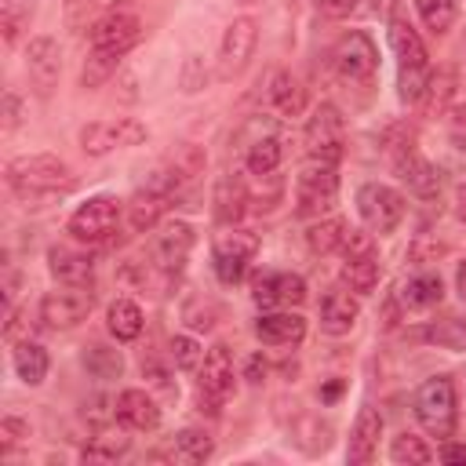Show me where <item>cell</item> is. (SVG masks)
<instances>
[{"label":"cell","instance_id":"cell-16","mask_svg":"<svg viewBox=\"0 0 466 466\" xmlns=\"http://www.w3.org/2000/svg\"><path fill=\"white\" fill-rule=\"evenodd\" d=\"M255 335L262 346H299L306 339V317L291 309H269L255 320Z\"/></svg>","mask_w":466,"mask_h":466},{"label":"cell","instance_id":"cell-47","mask_svg":"<svg viewBox=\"0 0 466 466\" xmlns=\"http://www.w3.org/2000/svg\"><path fill=\"white\" fill-rule=\"evenodd\" d=\"M182 320H186L193 331H211L215 320H218V306H215V302H204V299H193V302L182 309Z\"/></svg>","mask_w":466,"mask_h":466},{"label":"cell","instance_id":"cell-14","mask_svg":"<svg viewBox=\"0 0 466 466\" xmlns=\"http://www.w3.org/2000/svg\"><path fill=\"white\" fill-rule=\"evenodd\" d=\"M142 40V22L131 11H106L95 25H91V47H113V51H131Z\"/></svg>","mask_w":466,"mask_h":466},{"label":"cell","instance_id":"cell-57","mask_svg":"<svg viewBox=\"0 0 466 466\" xmlns=\"http://www.w3.org/2000/svg\"><path fill=\"white\" fill-rule=\"evenodd\" d=\"M262 379H266V360H262V353H255L248 360V382H262Z\"/></svg>","mask_w":466,"mask_h":466},{"label":"cell","instance_id":"cell-22","mask_svg":"<svg viewBox=\"0 0 466 466\" xmlns=\"http://www.w3.org/2000/svg\"><path fill=\"white\" fill-rule=\"evenodd\" d=\"M211 204H215V218H218V222H226V226H233V222L248 211V186H244V178H240V171H237V167L218 175Z\"/></svg>","mask_w":466,"mask_h":466},{"label":"cell","instance_id":"cell-12","mask_svg":"<svg viewBox=\"0 0 466 466\" xmlns=\"http://www.w3.org/2000/svg\"><path fill=\"white\" fill-rule=\"evenodd\" d=\"M233 386H237V371H233V353L226 342H215L204 360H200V393L204 400H215L218 408L233 397Z\"/></svg>","mask_w":466,"mask_h":466},{"label":"cell","instance_id":"cell-11","mask_svg":"<svg viewBox=\"0 0 466 466\" xmlns=\"http://www.w3.org/2000/svg\"><path fill=\"white\" fill-rule=\"evenodd\" d=\"M251 299L262 309H291L306 302V280L299 273H280V269H266L251 280Z\"/></svg>","mask_w":466,"mask_h":466},{"label":"cell","instance_id":"cell-17","mask_svg":"<svg viewBox=\"0 0 466 466\" xmlns=\"http://www.w3.org/2000/svg\"><path fill=\"white\" fill-rule=\"evenodd\" d=\"M393 167H397V178H400L415 197L433 200V197L441 193V167H437V164H430L426 157H419L415 149H411V153H404V157H397V160H393Z\"/></svg>","mask_w":466,"mask_h":466},{"label":"cell","instance_id":"cell-41","mask_svg":"<svg viewBox=\"0 0 466 466\" xmlns=\"http://www.w3.org/2000/svg\"><path fill=\"white\" fill-rule=\"evenodd\" d=\"M415 7H419V18H422V25L433 33V36H441V33H448L451 29V22H455V0H415Z\"/></svg>","mask_w":466,"mask_h":466},{"label":"cell","instance_id":"cell-46","mask_svg":"<svg viewBox=\"0 0 466 466\" xmlns=\"http://www.w3.org/2000/svg\"><path fill=\"white\" fill-rule=\"evenodd\" d=\"M171 360H175L182 371H193V368H200L204 350H200V342H197L193 335H175V339H171Z\"/></svg>","mask_w":466,"mask_h":466},{"label":"cell","instance_id":"cell-64","mask_svg":"<svg viewBox=\"0 0 466 466\" xmlns=\"http://www.w3.org/2000/svg\"><path fill=\"white\" fill-rule=\"evenodd\" d=\"M240 4H255V0H240Z\"/></svg>","mask_w":466,"mask_h":466},{"label":"cell","instance_id":"cell-60","mask_svg":"<svg viewBox=\"0 0 466 466\" xmlns=\"http://www.w3.org/2000/svg\"><path fill=\"white\" fill-rule=\"evenodd\" d=\"M382 328H397V299L386 302V313H382Z\"/></svg>","mask_w":466,"mask_h":466},{"label":"cell","instance_id":"cell-49","mask_svg":"<svg viewBox=\"0 0 466 466\" xmlns=\"http://www.w3.org/2000/svg\"><path fill=\"white\" fill-rule=\"evenodd\" d=\"M22 124V98H18V91H4V113H0V135L7 138L15 127Z\"/></svg>","mask_w":466,"mask_h":466},{"label":"cell","instance_id":"cell-5","mask_svg":"<svg viewBox=\"0 0 466 466\" xmlns=\"http://www.w3.org/2000/svg\"><path fill=\"white\" fill-rule=\"evenodd\" d=\"M255 44H258V22L240 15L226 25L222 40H218V62H215V76L218 80H233L248 69L251 55H255Z\"/></svg>","mask_w":466,"mask_h":466},{"label":"cell","instance_id":"cell-29","mask_svg":"<svg viewBox=\"0 0 466 466\" xmlns=\"http://www.w3.org/2000/svg\"><path fill=\"white\" fill-rule=\"evenodd\" d=\"M11 360H15V371H18V379L25 382V386H40L44 379H47V368H51V360H47V350L44 346H36V342H15V353H11Z\"/></svg>","mask_w":466,"mask_h":466},{"label":"cell","instance_id":"cell-27","mask_svg":"<svg viewBox=\"0 0 466 466\" xmlns=\"http://www.w3.org/2000/svg\"><path fill=\"white\" fill-rule=\"evenodd\" d=\"M269 102L280 116H302L306 113V87L291 73H273L269 80Z\"/></svg>","mask_w":466,"mask_h":466},{"label":"cell","instance_id":"cell-31","mask_svg":"<svg viewBox=\"0 0 466 466\" xmlns=\"http://www.w3.org/2000/svg\"><path fill=\"white\" fill-rule=\"evenodd\" d=\"M379 277H382V266H379L375 255H360V258L342 262V284L357 295H371L379 288Z\"/></svg>","mask_w":466,"mask_h":466},{"label":"cell","instance_id":"cell-50","mask_svg":"<svg viewBox=\"0 0 466 466\" xmlns=\"http://www.w3.org/2000/svg\"><path fill=\"white\" fill-rule=\"evenodd\" d=\"M87 7H91V0H62V18H66V29L69 33H84Z\"/></svg>","mask_w":466,"mask_h":466},{"label":"cell","instance_id":"cell-45","mask_svg":"<svg viewBox=\"0 0 466 466\" xmlns=\"http://www.w3.org/2000/svg\"><path fill=\"white\" fill-rule=\"evenodd\" d=\"M382 149L397 160V157H404V153H411L415 149V127L411 124H390L386 131H382Z\"/></svg>","mask_w":466,"mask_h":466},{"label":"cell","instance_id":"cell-62","mask_svg":"<svg viewBox=\"0 0 466 466\" xmlns=\"http://www.w3.org/2000/svg\"><path fill=\"white\" fill-rule=\"evenodd\" d=\"M342 393V382H328L324 390H320V400H335Z\"/></svg>","mask_w":466,"mask_h":466},{"label":"cell","instance_id":"cell-10","mask_svg":"<svg viewBox=\"0 0 466 466\" xmlns=\"http://www.w3.org/2000/svg\"><path fill=\"white\" fill-rule=\"evenodd\" d=\"M258 251V237L248 233V229H229V233H218L215 237V248H211V258H215V277L222 284H237L248 269V262L255 258Z\"/></svg>","mask_w":466,"mask_h":466},{"label":"cell","instance_id":"cell-24","mask_svg":"<svg viewBox=\"0 0 466 466\" xmlns=\"http://www.w3.org/2000/svg\"><path fill=\"white\" fill-rule=\"evenodd\" d=\"M167 204H171L167 193H160V189H153V186L138 189V193L124 204V208H127V222H131V229H135V233L153 229V226L160 222V215L167 211Z\"/></svg>","mask_w":466,"mask_h":466},{"label":"cell","instance_id":"cell-18","mask_svg":"<svg viewBox=\"0 0 466 466\" xmlns=\"http://www.w3.org/2000/svg\"><path fill=\"white\" fill-rule=\"evenodd\" d=\"M379 437H382V415H379V408H360L357 411V422H353V430H350V448H346V459L350 462H357V466H364V462H371L375 459V451H379Z\"/></svg>","mask_w":466,"mask_h":466},{"label":"cell","instance_id":"cell-37","mask_svg":"<svg viewBox=\"0 0 466 466\" xmlns=\"http://www.w3.org/2000/svg\"><path fill=\"white\" fill-rule=\"evenodd\" d=\"M291 441H295L302 451L317 455V451H324V448L331 444V426L320 422L317 415H299L295 426H291Z\"/></svg>","mask_w":466,"mask_h":466},{"label":"cell","instance_id":"cell-56","mask_svg":"<svg viewBox=\"0 0 466 466\" xmlns=\"http://www.w3.org/2000/svg\"><path fill=\"white\" fill-rule=\"evenodd\" d=\"M441 459L451 462V466H466V444H451V441H448V444L441 448Z\"/></svg>","mask_w":466,"mask_h":466},{"label":"cell","instance_id":"cell-28","mask_svg":"<svg viewBox=\"0 0 466 466\" xmlns=\"http://www.w3.org/2000/svg\"><path fill=\"white\" fill-rule=\"evenodd\" d=\"M280 160H284V142L273 135V131H262L258 138H251L248 142V157H244V164H248V171L251 175H273L277 167H280Z\"/></svg>","mask_w":466,"mask_h":466},{"label":"cell","instance_id":"cell-20","mask_svg":"<svg viewBox=\"0 0 466 466\" xmlns=\"http://www.w3.org/2000/svg\"><path fill=\"white\" fill-rule=\"evenodd\" d=\"M47 269L58 284H76V288H87L91 284V273H95V262L91 255L76 251V248H66V244H55L47 251Z\"/></svg>","mask_w":466,"mask_h":466},{"label":"cell","instance_id":"cell-35","mask_svg":"<svg viewBox=\"0 0 466 466\" xmlns=\"http://www.w3.org/2000/svg\"><path fill=\"white\" fill-rule=\"evenodd\" d=\"M211 451H215V441H211L208 430H193V426H189V430L175 433V459H178V462L200 466V462L211 459Z\"/></svg>","mask_w":466,"mask_h":466},{"label":"cell","instance_id":"cell-44","mask_svg":"<svg viewBox=\"0 0 466 466\" xmlns=\"http://www.w3.org/2000/svg\"><path fill=\"white\" fill-rule=\"evenodd\" d=\"M448 255V244L433 233H415V240L408 244V258L419 262V266H430V262H441Z\"/></svg>","mask_w":466,"mask_h":466},{"label":"cell","instance_id":"cell-3","mask_svg":"<svg viewBox=\"0 0 466 466\" xmlns=\"http://www.w3.org/2000/svg\"><path fill=\"white\" fill-rule=\"evenodd\" d=\"M339 200V171L335 164L309 160L295 178V211L302 218H320Z\"/></svg>","mask_w":466,"mask_h":466},{"label":"cell","instance_id":"cell-59","mask_svg":"<svg viewBox=\"0 0 466 466\" xmlns=\"http://www.w3.org/2000/svg\"><path fill=\"white\" fill-rule=\"evenodd\" d=\"M393 7H397V0H371V11H375L379 18H390Z\"/></svg>","mask_w":466,"mask_h":466},{"label":"cell","instance_id":"cell-25","mask_svg":"<svg viewBox=\"0 0 466 466\" xmlns=\"http://www.w3.org/2000/svg\"><path fill=\"white\" fill-rule=\"evenodd\" d=\"M455 95H459V73L451 66H441L437 73H430V84H426V95H422L426 116H444L451 109Z\"/></svg>","mask_w":466,"mask_h":466},{"label":"cell","instance_id":"cell-61","mask_svg":"<svg viewBox=\"0 0 466 466\" xmlns=\"http://www.w3.org/2000/svg\"><path fill=\"white\" fill-rule=\"evenodd\" d=\"M455 291H459V299L466 302V262L455 269Z\"/></svg>","mask_w":466,"mask_h":466},{"label":"cell","instance_id":"cell-40","mask_svg":"<svg viewBox=\"0 0 466 466\" xmlns=\"http://www.w3.org/2000/svg\"><path fill=\"white\" fill-rule=\"evenodd\" d=\"M390 459L393 462H408V466H426L430 459H433V451H430V444L422 441V437H415V433H397L393 437V444H390Z\"/></svg>","mask_w":466,"mask_h":466},{"label":"cell","instance_id":"cell-2","mask_svg":"<svg viewBox=\"0 0 466 466\" xmlns=\"http://www.w3.org/2000/svg\"><path fill=\"white\" fill-rule=\"evenodd\" d=\"M415 419L419 426L437 437V441H448L455 433V422H459V397H455V382L451 375H433L419 386L415 393Z\"/></svg>","mask_w":466,"mask_h":466},{"label":"cell","instance_id":"cell-21","mask_svg":"<svg viewBox=\"0 0 466 466\" xmlns=\"http://www.w3.org/2000/svg\"><path fill=\"white\" fill-rule=\"evenodd\" d=\"M357 317H360V302L350 291H342V288L324 291V299H320V328L328 335H350Z\"/></svg>","mask_w":466,"mask_h":466},{"label":"cell","instance_id":"cell-36","mask_svg":"<svg viewBox=\"0 0 466 466\" xmlns=\"http://www.w3.org/2000/svg\"><path fill=\"white\" fill-rule=\"evenodd\" d=\"M80 149L87 157H106L109 149H120V135H116V120H91L80 127Z\"/></svg>","mask_w":466,"mask_h":466},{"label":"cell","instance_id":"cell-53","mask_svg":"<svg viewBox=\"0 0 466 466\" xmlns=\"http://www.w3.org/2000/svg\"><path fill=\"white\" fill-rule=\"evenodd\" d=\"M116 135H120V146H138V142H146V124H138L135 116H120L116 120Z\"/></svg>","mask_w":466,"mask_h":466},{"label":"cell","instance_id":"cell-51","mask_svg":"<svg viewBox=\"0 0 466 466\" xmlns=\"http://www.w3.org/2000/svg\"><path fill=\"white\" fill-rule=\"evenodd\" d=\"M29 437V422H22L18 415H4L0 419V441H4V451H11V444L25 441Z\"/></svg>","mask_w":466,"mask_h":466},{"label":"cell","instance_id":"cell-42","mask_svg":"<svg viewBox=\"0 0 466 466\" xmlns=\"http://www.w3.org/2000/svg\"><path fill=\"white\" fill-rule=\"evenodd\" d=\"M25 25H29V0H0V29H4V40L15 44Z\"/></svg>","mask_w":466,"mask_h":466},{"label":"cell","instance_id":"cell-33","mask_svg":"<svg viewBox=\"0 0 466 466\" xmlns=\"http://www.w3.org/2000/svg\"><path fill=\"white\" fill-rule=\"evenodd\" d=\"M397 299H400L408 309H426V306H437V302L444 299V284H441L437 273H419V277H411V280L400 288Z\"/></svg>","mask_w":466,"mask_h":466},{"label":"cell","instance_id":"cell-63","mask_svg":"<svg viewBox=\"0 0 466 466\" xmlns=\"http://www.w3.org/2000/svg\"><path fill=\"white\" fill-rule=\"evenodd\" d=\"M98 4H106V7L113 11V7H116V4H124V0H98Z\"/></svg>","mask_w":466,"mask_h":466},{"label":"cell","instance_id":"cell-58","mask_svg":"<svg viewBox=\"0 0 466 466\" xmlns=\"http://www.w3.org/2000/svg\"><path fill=\"white\" fill-rule=\"evenodd\" d=\"M455 218H459V222H466V182L455 189Z\"/></svg>","mask_w":466,"mask_h":466},{"label":"cell","instance_id":"cell-39","mask_svg":"<svg viewBox=\"0 0 466 466\" xmlns=\"http://www.w3.org/2000/svg\"><path fill=\"white\" fill-rule=\"evenodd\" d=\"M342 237H346V222H342V218H317V222L306 229V244H309L313 255L335 251V248L342 244Z\"/></svg>","mask_w":466,"mask_h":466},{"label":"cell","instance_id":"cell-34","mask_svg":"<svg viewBox=\"0 0 466 466\" xmlns=\"http://www.w3.org/2000/svg\"><path fill=\"white\" fill-rule=\"evenodd\" d=\"M127 448H131V437L127 433H113V430H98L87 444H84V462H116L120 455H127Z\"/></svg>","mask_w":466,"mask_h":466},{"label":"cell","instance_id":"cell-32","mask_svg":"<svg viewBox=\"0 0 466 466\" xmlns=\"http://www.w3.org/2000/svg\"><path fill=\"white\" fill-rule=\"evenodd\" d=\"M422 339L441 346V350H466V317L444 313V317H437L422 328Z\"/></svg>","mask_w":466,"mask_h":466},{"label":"cell","instance_id":"cell-15","mask_svg":"<svg viewBox=\"0 0 466 466\" xmlns=\"http://www.w3.org/2000/svg\"><path fill=\"white\" fill-rule=\"evenodd\" d=\"M193 226L189 222H167L164 233L157 237V248H153V266L171 280L178 277V269L186 266L189 251H193Z\"/></svg>","mask_w":466,"mask_h":466},{"label":"cell","instance_id":"cell-6","mask_svg":"<svg viewBox=\"0 0 466 466\" xmlns=\"http://www.w3.org/2000/svg\"><path fill=\"white\" fill-rule=\"evenodd\" d=\"M342 146H346L342 113H339L331 102H320V106L313 109V116L306 120V153H309V160L339 164V160H342Z\"/></svg>","mask_w":466,"mask_h":466},{"label":"cell","instance_id":"cell-43","mask_svg":"<svg viewBox=\"0 0 466 466\" xmlns=\"http://www.w3.org/2000/svg\"><path fill=\"white\" fill-rule=\"evenodd\" d=\"M208 84H211V73H208L204 58H200V55H186V58H182V69H178V87H182L186 95H197V91H204Z\"/></svg>","mask_w":466,"mask_h":466},{"label":"cell","instance_id":"cell-52","mask_svg":"<svg viewBox=\"0 0 466 466\" xmlns=\"http://www.w3.org/2000/svg\"><path fill=\"white\" fill-rule=\"evenodd\" d=\"M142 375L149 379V386H157L164 397H178V386L175 382H167V371L157 364V360H142Z\"/></svg>","mask_w":466,"mask_h":466},{"label":"cell","instance_id":"cell-38","mask_svg":"<svg viewBox=\"0 0 466 466\" xmlns=\"http://www.w3.org/2000/svg\"><path fill=\"white\" fill-rule=\"evenodd\" d=\"M80 360H84L87 375H95V379H120V371H124V357H120V350L102 346V342H91V346L84 350Z\"/></svg>","mask_w":466,"mask_h":466},{"label":"cell","instance_id":"cell-54","mask_svg":"<svg viewBox=\"0 0 466 466\" xmlns=\"http://www.w3.org/2000/svg\"><path fill=\"white\" fill-rule=\"evenodd\" d=\"M22 331H29V309H7L4 339H7V342H22V339H18Z\"/></svg>","mask_w":466,"mask_h":466},{"label":"cell","instance_id":"cell-13","mask_svg":"<svg viewBox=\"0 0 466 466\" xmlns=\"http://www.w3.org/2000/svg\"><path fill=\"white\" fill-rule=\"evenodd\" d=\"M58 73H62V51L51 36H33L25 44V76H29V87L47 98L58 84Z\"/></svg>","mask_w":466,"mask_h":466},{"label":"cell","instance_id":"cell-1","mask_svg":"<svg viewBox=\"0 0 466 466\" xmlns=\"http://www.w3.org/2000/svg\"><path fill=\"white\" fill-rule=\"evenodd\" d=\"M4 182L11 189V197L22 208H44L47 200L73 193L76 189V175L66 160L51 157V153H25L7 160L4 167Z\"/></svg>","mask_w":466,"mask_h":466},{"label":"cell","instance_id":"cell-48","mask_svg":"<svg viewBox=\"0 0 466 466\" xmlns=\"http://www.w3.org/2000/svg\"><path fill=\"white\" fill-rule=\"evenodd\" d=\"M342 255L346 258H360V255H375V240H371V233L368 229H350L346 226V237H342Z\"/></svg>","mask_w":466,"mask_h":466},{"label":"cell","instance_id":"cell-9","mask_svg":"<svg viewBox=\"0 0 466 466\" xmlns=\"http://www.w3.org/2000/svg\"><path fill=\"white\" fill-rule=\"evenodd\" d=\"M120 222V200L109 197V193H98V197H87L73 218H69V233L84 244H102Z\"/></svg>","mask_w":466,"mask_h":466},{"label":"cell","instance_id":"cell-4","mask_svg":"<svg viewBox=\"0 0 466 466\" xmlns=\"http://www.w3.org/2000/svg\"><path fill=\"white\" fill-rule=\"evenodd\" d=\"M328 58H331L335 73H339L342 80H350V84H368V80L375 76V69H379V47H375V40H371L368 33H360V29L342 33V36L331 44Z\"/></svg>","mask_w":466,"mask_h":466},{"label":"cell","instance_id":"cell-30","mask_svg":"<svg viewBox=\"0 0 466 466\" xmlns=\"http://www.w3.org/2000/svg\"><path fill=\"white\" fill-rule=\"evenodd\" d=\"M120 58H124V51H113V47H91V55L84 58V69H80V87H87V91L102 87V84L120 69Z\"/></svg>","mask_w":466,"mask_h":466},{"label":"cell","instance_id":"cell-55","mask_svg":"<svg viewBox=\"0 0 466 466\" xmlns=\"http://www.w3.org/2000/svg\"><path fill=\"white\" fill-rule=\"evenodd\" d=\"M313 4H317V11L324 18H346L357 7V0H313Z\"/></svg>","mask_w":466,"mask_h":466},{"label":"cell","instance_id":"cell-26","mask_svg":"<svg viewBox=\"0 0 466 466\" xmlns=\"http://www.w3.org/2000/svg\"><path fill=\"white\" fill-rule=\"evenodd\" d=\"M106 320H109V331L116 342H131L142 335L146 328V317H142V306L135 299H113L109 309H106Z\"/></svg>","mask_w":466,"mask_h":466},{"label":"cell","instance_id":"cell-23","mask_svg":"<svg viewBox=\"0 0 466 466\" xmlns=\"http://www.w3.org/2000/svg\"><path fill=\"white\" fill-rule=\"evenodd\" d=\"M390 47L397 55V69H426V44L404 18H390Z\"/></svg>","mask_w":466,"mask_h":466},{"label":"cell","instance_id":"cell-8","mask_svg":"<svg viewBox=\"0 0 466 466\" xmlns=\"http://www.w3.org/2000/svg\"><path fill=\"white\" fill-rule=\"evenodd\" d=\"M95 306V291L91 284L87 288H76V284H62V291H47L40 299V324L51 328V331H66V328H76Z\"/></svg>","mask_w":466,"mask_h":466},{"label":"cell","instance_id":"cell-19","mask_svg":"<svg viewBox=\"0 0 466 466\" xmlns=\"http://www.w3.org/2000/svg\"><path fill=\"white\" fill-rule=\"evenodd\" d=\"M113 404H116V419H120L127 430L149 433V430L160 426V408H157V400H153L146 390H120V397H116Z\"/></svg>","mask_w":466,"mask_h":466},{"label":"cell","instance_id":"cell-7","mask_svg":"<svg viewBox=\"0 0 466 466\" xmlns=\"http://www.w3.org/2000/svg\"><path fill=\"white\" fill-rule=\"evenodd\" d=\"M357 211L371 233H393L404 218V197L386 182H364L357 189Z\"/></svg>","mask_w":466,"mask_h":466}]
</instances>
